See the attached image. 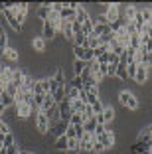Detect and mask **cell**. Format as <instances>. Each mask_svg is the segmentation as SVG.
<instances>
[{
	"label": "cell",
	"instance_id": "1",
	"mask_svg": "<svg viewBox=\"0 0 152 154\" xmlns=\"http://www.w3.org/2000/svg\"><path fill=\"white\" fill-rule=\"evenodd\" d=\"M119 103H121L125 109H129V111H138V109H140L138 97L134 95L132 91H126V89L119 91Z\"/></svg>",
	"mask_w": 152,
	"mask_h": 154
},
{
	"label": "cell",
	"instance_id": "2",
	"mask_svg": "<svg viewBox=\"0 0 152 154\" xmlns=\"http://www.w3.org/2000/svg\"><path fill=\"white\" fill-rule=\"evenodd\" d=\"M14 121H20V122H26L28 119L36 117L38 111H34L30 105H24V103H14Z\"/></svg>",
	"mask_w": 152,
	"mask_h": 154
},
{
	"label": "cell",
	"instance_id": "3",
	"mask_svg": "<svg viewBox=\"0 0 152 154\" xmlns=\"http://www.w3.org/2000/svg\"><path fill=\"white\" fill-rule=\"evenodd\" d=\"M34 125H36L38 134H42V136L48 134V131H49V121H48V115H45V113H40V111H38L36 117H34Z\"/></svg>",
	"mask_w": 152,
	"mask_h": 154
},
{
	"label": "cell",
	"instance_id": "4",
	"mask_svg": "<svg viewBox=\"0 0 152 154\" xmlns=\"http://www.w3.org/2000/svg\"><path fill=\"white\" fill-rule=\"evenodd\" d=\"M107 6V10H105V18H107V22L109 24H113V22H119L121 20V6L123 4H119V2H113V4H105Z\"/></svg>",
	"mask_w": 152,
	"mask_h": 154
},
{
	"label": "cell",
	"instance_id": "5",
	"mask_svg": "<svg viewBox=\"0 0 152 154\" xmlns=\"http://www.w3.org/2000/svg\"><path fill=\"white\" fill-rule=\"evenodd\" d=\"M148 79H150V71H148L144 65H136V73H134V81H136V85L142 89V87L148 83Z\"/></svg>",
	"mask_w": 152,
	"mask_h": 154
},
{
	"label": "cell",
	"instance_id": "6",
	"mask_svg": "<svg viewBox=\"0 0 152 154\" xmlns=\"http://www.w3.org/2000/svg\"><path fill=\"white\" fill-rule=\"evenodd\" d=\"M67 127H69V122H67V121H59V122H55L54 127H49L48 136H51V138L55 140V138H59V136H63V134H65Z\"/></svg>",
	"mask_w": 152,
	"mask_h": 154
},
{
	"label": "cell",
	"instance_id": "7",
	"mask_svg": "<svg viewBox=\"0 0 152 154\" xmlns=\"http://www.w3.org/2000/svg\"><path fill=\"white\" fill-rule=\"evenodd\" d=\"M30 48L36 51L38 55H44L45 51H48V42H45L42 36H36V38H32V40H30Z\"/></svg>",
	"mask_w": 152,
	"mask_h": 154
},
{
	"label": "cell",
	"instance_id": "8",
	"mask_svg": "<svg viewBox=\"0 0 152 154\" xmlns=\"http://www.w3.org/2000/svg\"><path fill=\"white\" fill-rule=\"evenodd\" d=\"M55 107H57V103H55V99H54V95H51V93H45L44 95V101H42V105H40V113H45L48 115L49 111L51 109H55Z\"/></svg>",
	"mask_w": 152,
	"mask_h": 154
},
{
	"label": "cell",
	"instance_id": "9",
	"mask_svg": "<svg viewBox=\"0 0 152 154\" xmlns=\"http://www.w3.org/2000/svg\"><path fill=\"white\" fill-rule=\"evenodd\" d=\"M101 117H103V122L105 125H115V121H116V111H115V107H111V105H105V109H103V113H101Z\"/></svg>",
	"mask_w": 152,
	"mask_h": 154
},
{
	"label": "cell",
	"instance_id": "10",
	"mask_svg": "<svg viewBox=\"0 0 152 154\" xmlns=\"http://www.w3.org/2000/svg\"><path fill=\"white\" fill-rule=\"evenodd\" d=\"M136 12H138V4H126L125 10H121V18L125 20V22H132Z\"/></svg>",
	"mask_w": 152,
	"mask_h": 154
},
{
	"label": "cell",
	"instance_id": "11",
	"mask_svg": "<svg viewBox=\"0 0 152 154\" xmlns=\"http://www.w3.org/2000/svg\"><path fill=\"white\" fill-rule=\"evenodd\" d=\"M4 22L8 24V26L12 28V30H14V32H16V34H20V32H22V26H20V24H18V20H16V16H14V14L10 12L8 8L4 10Z\"/></svg>",
	"mask_w": 152,
	"mask_h": 154
},
{
	"label": "cell",
	"instance_id": "12",
	"mask_svg": "<svg viewBox=\"0 0 152 154\" xmlns=\"http://www.w3.org/2000/svg\"><path fill=\"white\" fill-rule=\"evenodd\" d=\"M20 48H14V45H8L4 50V55H2V59H6V61H10V63H14V61H18L20 59Z\"/></svg>",
	"mask_w": 152,
	"mask_h": 154
},
{
	"label": "cell",
	"instance_id": "13",
	"mask_svg": "<svg viewBox=\"0 0 152 154\" xmlns=\"http://www.w3.org/2000/svg\"><path fill=\"white\" fill-rule=\"evenodd\" d=\"M42 38H44L45 42H54L55 40V30H54V26L45 20V22H42V34H40Z\"/></svg>",
	"mask_w": 152,
	"mask_h": 154
},
{
	"label": "cell",
	"instance_id": "14",
	"mask_svg": "<svg viewBox=\"0 0 152 154\" xmlns=\"http://www.w3.org/2000/svg\"><path fill=\"white\" fill-rule=\"evenodd\" d=\"M28 12H30V4L28 2H18V12H16V20H18V24L24 28V22H26V16Z\"/></svg>",
	"mask_w": 152,
	"mask_h": 154
},
{
	"label": "cell",
	"instance_id": "15",
	"mask_svg": "<svg viewBox=\"0 0 152 154\" xmlns=\"http://www.w3.org/2000/svg\"><path fill=\"white\" fill-rule=\"evenodd\" d=\"M59 16H61L63 22H75V10L69 8V2H63V8L59 12Z\"/></svg>",
	"mask_w": 152,
	"mask_h": 154
},
{
	"label": "cell",
	"instance_id": "16",
	"mask_svg": "<svg viewBox=\"0 0 152 154\" xmlns=\"http://www.w3.org/2000/svg\"><path fill=\"white\" fill-rule=\"evenodd\" d=\"M89 18H91V14H89V12H87V8H85V6L81 4V6H79V8H77V10H75V22H79V24H83V22H85V20H89Z\"/></svg>",
	"mask_w": 152,
	"mask_h": 154
},
{
	"label": "cell",
	"instance_id": "17",
	"mask_svg": "<svg viewBox=\"0 0 152 154\" xmlns=\"http://www.w3.org/2000/svg\"><path fill=\"white\" fill-rule=\"evenodd\" d=\"M57 85H65L67 83V79H65V71H63V65H57L55 67V73H54V77H51Z\"/></svg>",
	"mask_w": 152,
	"mask_h": 154
},
{
	"label": "cell",
	"instance_id": "18",
	"mask_svg": "<svg viewBox=\"0 0 152 154\" xmlns=\"http://www.w3.org/2000/svg\"><path fill=\"white\" fill-rule=\"evenodd\" d=\"M67 142H69V138L63 134V136H59V138L54 140V148L57 150V152H65V150H67Z\"/></svg>",
	"mask_w": 152,
	"mask_h": 154
},
{
	"label": "cell",
	"instance_id": "19",
	"mask_svg": "<svg viewBox=\"0 0 152 154\" xmlns=\"http://www.w3.org/2000/svg\"><path fill=\"white\" fill-rule=\"evenodd\" d=\"M85 67H87V63H85V61L73 59V65H71V69H73V77H81V73L85 71Z\"/></svg>",
	"mask_w": 152,
	"mask_h": 154
},
{
	"label": "cell",
	"instance_id": "20",
	"mask_svg": "<svg viewBox=\"0 0 152 154\" xmlns=\"http://www.w3.org/2000/svg\"><path fill=\"white\" fill-rule=\"evenodd\" d=\"M115 77L116 79H119V81H126V79H129V77H126V65L123 63H119V67H116V71H115Z\"/></svg>",
	"mask_w": 152,
	"mask_h": 154
},
{
	"label": "cell",
	"instance_id": "21",
	"mask_svg": "<svg viewBox=\"0 0 152 154\" xmlns=\"http://www.w3.org/2000/svg\"><path fill=\"white\" fill-rule=\"evenodd\" d=\"M0 99H2V105H4L6 109H12V107H14V97L8 95L6 91H2V93H0Z\"/></svg>",
	"mask_w": 152,
	"mask_h": 154
},
{
	"label": "cell",
	"instance_id": "22",
	"mask_svg": "<svg viewBox=\"0 0 152 154\" xmlns=\"http://www.w3.org/2000/svg\"><path fill=\"white\" fill-rule=\"evenodd\" d=\"M85 121H87V119L83 117L81 113H73L71 119H69V125H75V127H79V125H81V127H83V125H85Z\"/></svg>",
	"mask_w": 152,
	"mask_h": 154
},
{
	"label": "cell",
	"instance_id": "23",
	"mask_svg": "<svg viewBox=\"0 0 152 154\" xmlns=\"http://www.w3.org/2000/svg\"><path fill=\"white\" fill-rule=\"evenodd\" d=\"M99 45H101V42H99V38L95 36V34L87 36V44H85V48H89V50H97Z\"/></svg>",
	"mask_w": 152,
	"mask_h": 154
},
{
	"label": "cell",
	"instance_id": "24",
	"mask_svg": "<svg viewBox=\"0 0 152 154\" xmlns=\"http://www.w3.org/2000/svg\"><path fill=\"white\" fill-rule=\"evenodd\" d=\"M81 28H83V34H85V36H91V34H93V28H95V22H93V18L85 20V22L81 24Z\"/></svg>",
	"mask_w": 152,
	"mask_h": 154
},
{
	"label": "cell",
	"instance_id": "25",
	"mask_svg": "<svg viewBox=\"0 0 152 154\" xmlns=\"http://www.w3.org/2000/svg\"><path fill=\"white\" fill-rule=\"evenodd\" d=\"M8 132H12V128L8 127V122H6L4 119H0V142L4 140V136L8 134Z\"/></svg>",
	"mask_w": 152,
	"mask_h": 154
},
{
	"label": "cell",
	"instance_id": "26",
	"mask_svg": "<svg viewBox=\"0 0 152 154\" xmlns=\"http://www.w3.org/2000/svg\"><path fill=\"white\" fill-rule=\"evenodd\" d=\"M73 45H77V48H85V44H87V36L85 34H77V36H73V42H71Z\"/></svg>",
	"mask_w": 152,
	"mask_h": 154
},
{
	"label": "cell",
	"instance_id": "27",
	"mask_svg": "<svg viewBox=\"0 0 152 154\" xmlns=\"http://www.w3.org/2000/svg\"><path fill=\"white\" fill-rule=\"evenodd\" d=\"M16 134H14V132H8V134L4 136V140H2V144H4V148H10V146H14L16 144Z\"/></svg>",
	"mask_w": 152,
	"mask_h": 154
},
{
	"label": "cell",
	"instance_id": "28",
	"mask_svg": "<svg viewBox=\"0 0 152 154\" xmlns=\"http://www.w3.org/2000/svg\"><path fill=\"white\" fill-rule=\"evenodd\" d=\"M73 57L79 59V61H85V48H77V45H73Z\"/></svg>",
	"mask_w": 152,
	"mask_h": 154
},
{
	"label": "cell",
	"instance_id": "29",
	"mask_svg": "<svg viewBox=\"0 0 152 154\" xmlns=\"http://www.w3.org/2000/svg\"><path fill=\"white\" fill-rule=\"evenodd\" d=\"M83 107H85L83 101H79V99L71 101V113H83Z\"/></svg>",
	"mask_w": 152,
	"mask_h": 154
},
{
	"label": "cell",
	"instance_id": "30",
	"mask_svg": "<svg viewBox=\"0 0 152 154\" xmlns=\"http://www.w3.org/2000/svg\"><path fill=\"white\" fill-rule=\"evenodd\" d=\"M95 127H97V121H95V117H93V119H87L85 125H83V131H85V132H95Z\"/></svg>",
	"mask_w": 152,
	"mask_h": 154
},
{
	"label": "cell",
	"instance_id": "31",
	"mask_svg": "<svg viewBox=\"0 0 152 154\" xmlns=\"http://www.w3.org/2000/svg\"><path fill=\"white\" fill-rule=\"evenodd\" d=\"M67 85L73 89H83V79L81 77H71V81H67Z\"/></svg>",
	"mask_w": 152,
	"mask_h": 154
},
{
	"label": "cell",
	"instance_id": "32",
	"mask_svg": "<svg viewBox=\"0 0 152 154\" xmlns=\"http://www.w3.org/2000/svg\"><path fill=\"white\" fill-rule=\"evenodd\" d=\"M63 97H65V85L57 87V91L54 93V99H55V103H61V101H63Z\"/></svg>",
	"mask_w": 152,
	"mask_h": 154
},
{
	"label": "cell",
	"instance_id": "33",
	"mask_svg": "<svg viewBox=\"0 0 152 154\" xmlns=\"http://www.w3.org/2000/svg\"><path fill=\"white\" fill-rule=\"evenodd\" d=\"M138 12H140V16H142L144 24H148V20L152 18V14H150V8H140V6H138Z\"/></svg>",
	"mask_w": 152,
	"mask_h": 154
},
{
	"label": "cell",
	"instance_id": "34",
	"mask_svg": "<svg viewBox=\"0 0 152 154\" xmlns=\"http://www.w3.org/2000/svg\"><path fill=\"white\" fill-rule=\"evenodd\" d=\"M91 109H93V113H95V115H101V113H103V109H105V105H103V101L99 99L97 103H95L93 107H91Z\"/></svg>",
	"mask_w": 152,
	"mask_h": 154
},
{
	"label": "cell",
	"instance_id": "35",
	"mask_svg": "<svg viewBox=\"0 0 152 154\" xmlns=\"http://www.w3.org/2000/svg\"><path fill=\"white\" fill-rule=\"evenodd\" d=\"M134 73H136V63H129L126 65V77L134 79Z\"/></svg>",
	"mask_w": 152,
	"mask_h": 154
},
{
	"label": "cell",
	"instance_id": "36",
	"mask_svg": "<svg viewBox=\"0 0 152 154\" xmlns=\"http://www.w3.org/2000/svg\"><path fill=\"white\" fill-rule=\"evenodd\" d=\"M67 150H79V138H69V142H67Z\"/></svg>",
	"mask_w": 152,
	"mask_h": 154
},
{
	"label": "cell",
	"instance_id": "37",
	"mask_svg": "<svg viewBox=\"0 0 152 154\" xmlns=\"http://www.w3.org/2000/svg\"><path fill=\"white\" fill-rule=\"evenodd\" d=\"M105 131H107V127H105V125H97V127H95V132H93V134L99 138V136H103V134H105Z\"/></svg>",
	"mask_w": 152,
	"mask_h": 154
},
{
	"label": "cell",
	"instance_id": "38",
	"mask_svg": "<svg viewBox=\"0 0 152 154\" xmlns=\"http://www.w3.org/2000/svg\"><path fill=\"white\" fill-rule=\"evenodd\" d=\"M71 28H73V36H77V34H83V28H81L79 22H71Z\"/></svg>",
	"mask_w": 152,
	"mask_h": 154
},
{
	"label": "cell",
	"instance_id": "39",
	"mask_svg": "<svg viewBox=\"0 0 152 154\" xmlns=\"http://www.w3.org/2000/svg\"><path fill=\"white\" fill-rule=\"evenodd\" d=\"M4 111H6V107H4V105H2V99H0V117L4 115Z\"/></svg>",
	"mask_w": 152,
	"mask_h": 154
},
{
	"label": "cell",
	"instance_id": "40",
	"mask_svg": "<svg viewBox=\"0 0 152 154\" xmlns=\"http://www.w3.org/2000/svg\"><path fill=\"white\" fill-rule=\"evenodd\" d=\"M63 154H81V152H79V150H65Z\"/></svg>",
	"mask_w": 152,
	"mask_h": 154
},
{
	"label": "cell",
	"instance_id": "41",
	"mask_svg": "<svg viewBox=\"0 0 152 154\" xmlns=\"http://www.w3.org/2000/svg\"><path fill=\"white\" fill-rule=\"evenodd\" d=\"M22 154H36V152H32V150H20Z\"/></svg>",
	"mask_w": 152,
	"mask_h": 154
},
{
	"label": "cell",
	"instance_id": "42",
	"mask_svg": "<svg viewBox=\"0 0 152 154\" xmlns=\"http://www.w3.org/2000/svg\"><path fill=\"white\" fill-rule=\"evenodd\" d=\"M2 146H4V144H2V142H0V148H2Z\"/></svg>",
	"mask_w": 152,
	"mask_h": 154
},
{
	"label": "cell",
	"instance_id": "43",
	"mask_svg": "<svg viewBox=\"0 0 152 154\" xmlns=\"http://www.w3.org/2000/svg\"><path fill=\"white\" fill-rule=\"evenodd\" d=\"M150 14H152V6H150Z\"/></svg>",
	"mask_w": 152,
	"mask_h": 154
},
{
	"label": "cell",
	"instance_id": "44",
	"mask_svg": "<svg viewBox=\"0 0 152 154\" xmlns=\"http://www.w3.org/2000/svg\"><path fill=\"white\" fill-rule=\"evenodd\" d=\"M18 154H22V152H18Z\"/></svg>",
	"mask_w": 152,
	"mask_h": 154
},
{
	"label": "cell",
	"instance_id": "45",
	"mask_svg": "<svg viewBox=\"0 0 152 154\" xmlns=\"http://www.w3.org/2000/svg\"><path fill=\"white\" fill-rule=\"evenodd\" d=\"M150 44H152V40H150Z\"/></svg>",
	"mask_w": 152,
	"mask_h": 154
}]
</instances>
